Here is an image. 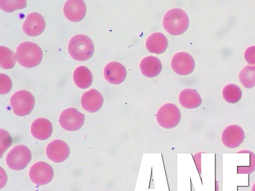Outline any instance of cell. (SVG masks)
I'll return each instance as SVG.
<instances>
[{"label":"cell","instance_id":"obj_1","mask_svg":"<svg viewBox=\"0 0 255 191\" xmlns=\"http://www.w3.org/2000/svg\"><path fill=\"white\" fill-rule=\"evenodd\" d=\"M15 56L16 61L20 65L26 68H33L40 64L43 53L37 44L25 41L17 46Z\"/></svg>","mask_w":255,"mask_h":191},{"label":"cell","instance_id":"obj_2","mask_svg":"<svg viewBox=\"0 0 255 191\" xmlns=\"http://www.w3.org/2000/svg\"><path fill=\"white\" fill-rule=\"evenodd\" d=\"M189 20L186 13L180 8L168 10L163 19L164 29L170 34L179 35L185 32L188 28Z\"/></svg>","mask_w":255,"mask_h":191},{"label":"cell","instance_id":"obj_3","mask_svg":"<svg viewBox=\"0 0 255 191\" xmlns=\"http://www.w3.org/2000/svg\"><path fill=\"white\" fill-rule=\"evenodd\" d=\"M68 51L73 59L77 61H86L94 53V43L88 36L77 34L71 38L68 44Z\"/></svg>","mask_w":255,"mask_h":191},{"label":"cell","instance_id":"obj_4","mask_svg":"<svg viewBox=\"0 0 255 191\" xmlns=\"http://www.w3.org/2000/svg\"><path fill=\"white\" fill-rule=\"evenodd\" d=\"M10 104L16 115L23 116L29 114L33 110L35 98L29 92L20 90L14 93L11 96Z\"/></svg>","mask_w":255,"mask_h":191},{"label":"cell","instance_id":"obj_5","mask_svg":"<svg viewBox=\"0 0 255 191\" xmlns=\"http://www.w3.org/2000/svg\"><path fill=\"white\" fill-rule=\"evenodd\" d=\"M31 159V153L23 145L14 147L7 154L5 161L8 167L13 170H21L26 167Z\"/></svg>","mask_w":255,"mask_h":191},{"label":"cell","instance_id":"obj_6","mask_svg":"<svg viewBox=\"0 0 255 191\" xmlns=\"http://www.w3.org/2000/svg\"><path fill=\"white\" fill-rule=\"evenodd\" d=\"M156 119L158 124L163 128H172L176 126L180 121V111L173 103L164 104L158 109Z\"/></svg>","mask_w":255,"mask_h":191},{"label":"cell","instance_id":"obj_7","mask_svg":"<svg viewBox=\"0 0 255 191\" xmlns=\"http://www.w3.org/2000/svg\"><path fill=\"white\" fill-rule=\"evenodd\" d=\"M85 115L75 108H69L61 113L59 122L64 129L74 131L80 129L85 121Z\"/></svg>","mask_w":255,"mask_h":191},{"label":"cell","instance_id":"obj_8","mask_svg":"<svg viewBox=\"0 0 255 191\" xmlns=\"http://www.w3.org/2000/svg\"><path fill=\"white\" fill-rule=\"evenodd\" d=\"M53 175L52 167L43 161L34 163L29 171V176L31 181L38 185L47 184L52 180Z\"/></svg>","mask_w":255,"mask_h":191},{"label":"cell","instance_id":"obj_9","mask_svg":"<svg viewBox=\"0 0 255 191\" xmlns=\"http://www.w3.org/2000/svg\"><path fill=\"white\" fill-rule=\"evenodd\" d=\"M245 138L243 129L237 124L227 126L222 131L221 140L223 144L227 148L235 149L239 147Z\"/></svg>","mask_w":255,"mask_h":191},{"label":"cell","instance_id":"obj_10","mask_svg":"<svg viewBox=\"0 0 255 191\" xmlns=\"http://www.w3.org/2000/svg\"><path fill=\"white\" fill-rule=\"evenodd\" d=\"M173 70L180 75H188L191 73L195 68V61L192 56L185 52L175 54L171 60Z\"/></svg>","mask_w":255,"mask_h":191},{"label":"cell","instance_id":"obj_11","mask_svg":"<svg viewBox=\"0 0 255 191\" xmlns=\"http://www.w3.org/2000/svg\"><path fill=\"white\" fill-rule=\"evenodd\" d=\"M46 152L49 159L55 163H61L68 158L70 149L66 142L56 139L49 143Z\"/></svg>","mask_w":255,"mask_h":191},{"label":"cell","instance_id":"obj_12","mask_svg":"<svg viewBox=\"0 0 255 191\" xmlns=\"http://www.w3.org/2000/svg\"><path fill=\"white\" fill-rule=\"evenodd\" d=\"M46 23L42 16L35 12L28 14L23 24V31L30 36L41 34L45 28Z\"/></svg>","mask_w":255,"mask_h":191},{"label":"cell","instance_id":"obj_13","mask_svg":"<svg viewBox=\"0 0 255 191\" xmlns=\"http://www.w3.org/2000/svg\"><path fill=\"white\" fill-rule=\"evenodd\" d=\"M86 9L85 2L80 0H67L63 8L65 17L73 22L82 20L86 15Z\"/></svg>","mask_w":255,"mask_h":191},{"label":"cell","instance_id":"obj_14","mask_svg":"<svg viewBox=\"0 0 255 191\" xmlns=\"http://www.w3.org/2000/svg\"><path fill=\"white\" fill-rule=\"evenodd\" d=\"M105 79L110 83L118 85L122 83L127 76V70L125 66L118 62H111L105 67Z\"/></svg>","mask_w":255,"mask_h":191},{"label":"cell","instance_id":"obj_15","mask_svg":"<svg viewBox=\"0 0 255 191\" xmlns=\"http://www.w3.org/2000/svg\"><path fill=\"white\" fill-rule=\"evenodd\" d=\"M104 99L101 94L92 89L84 93L81 97L82 107L89 112H95L103 106Z\"/></svg>","mask_w":255,"mask_h":191},{"label":"cell","instance_id":"obj_16","mask_svg":"<svg viewBox=\"0 0 255 191\" xmlns=\"http://www.w3.org/2000/svg\"><path fill=\"white\" fill-rule=\"evenodd\" d=\"M30 131L32 135L36 139L44 140L50 137L53 127L51 122L45 118H38L32 122Z\"/></svg>","mask_w":255,"mask_h":191},{"label":"cell","instance_id":"obj_17","mask_svg":"<svg viewBox=\"0 0 255 191\" xmlns=\"http://www.w3.org/2000/svg\"><path fill=\"white\" fill-rule=\"evenodd\" d=\"M139 68L144 76L152 78L159 74L162 69V64L158 58L149 56L141 60Z\"/></svg>","mask_w":255,"mask_h":191},{"label":"cell","instance_id":"obj_18","mask_svg":"<svg viewBox=\"0 0 255 191\" xmlns=\"http://www.w3.org/2000/svg\"><path fill=\"white\" fill-rule=\"evenodd\" d=\"M168 43L167 38L163 33L155 32L148 36L145 45L150 52L159 54L166 50Z\"/></svg>","mask_w":255,"mask_h":191},{"label":"cell","instance_id":"obj_19","mask_svg":"<svg viewBox=\"0 0 255 191\" xmlns=\"http://www.w3.org/2000/svg\"><path fill=\"white\" fill-rule=\"evenodd\" d=\"M179 101L184 107L192 109L198 107L202 103L199 93L192 89L182 91L179 96Z\"/></svg>","mask_w":255,"mask_h":191},{"label":"cell","instance_id":"obj_20","mask_svg":"<svg viewBox=\"0 0 255 191\" xmlns=\"http://www.w3.org/2000/svg\"><path fill=\"white\" fill-rule=\"evenodd\" d=\"M73 80L76 85L81 89H87L91 86L93 76L91 71L85 66L78 67L74 71Z\"/></svg>","mask_w":255,"mask_h":191},{"label":"cell","instance_id":"obj_21","mask_svg":"<svg viewBox=\"0 0 255 191\" xmlns=\"http://www.w3.org/2000/svg\"><path fill=\"white\" fill-rule=\"evenodd\" d=\"M240 82L246 88L250 89L255 86V65L246 66L239 74Z\"/></svg>","mask_w":255,"mask_h":191},{"label":"cell","instance_id":"obj_22","mask_svg":"<svg viewBox=\"0 0 255 191\" xmlns=\"http://www.w3.org/2000/svg\"><path fill=\"white\" fill-rule=\"evenodd\" d=\"M222 95L227 102L235 103L241 99L242 96V92L238 86L231 84L227 85L224 88Z\"/></svg>","mask_w":255,"mask_h":191},{"label":"cell","instance_id":"obj_23","mask_svg":"<svg viewBox=\"0 0 255 191\" xmlns=\"http://www.w3.org/2000/svg\"><path fill=\"white\" fill-rule=\"evenodd\" d=\"M16 56L14 52L7 47H0V65L4 69L12 68L16 63Z\"/></svg>","mask_w":255,"mask_h":191},{"label":"cell","instance_id":"obj_24","mask_svg":"<svg viewBox=\"0 0 255 191\" xmlns=\"http://www.w3.org/2000/svg\"><path fill=\"white\" fill-rule=\"evenodd\" d=\"M26 6V1L20 0H0V7L4 11L10 12L15 10L24 8Z\"/></svg>","mask_w":255,"mask_h":191},{"label":"cell","instance_id":"obj_25","mask_svg":"<svg viewBox=\"0 0 255 191\" xmlns=\"http://www.w3.org/2000/svg\"><path fill=\"white\" fill-rule=\"evenodd\" d=\"M0 94L8 93L12 88V82L10 78L4 74H0Z\"/></svg>","mask_w":255,"mask_h":191},{"label":"cell","instance_id":"obj_26","mask_svg":"<svg viewBox=\"0 0 255 191\" xmlns=\"http://www.w3.org/2000/svg\"><path fill=\"white\" fill-rule=\"evenodd\" d=\"M244 57L249 64H255V46H252L248 48L245 52Z\"/></svg>","mask_w":255,"mask_h":191}]
</instances>
